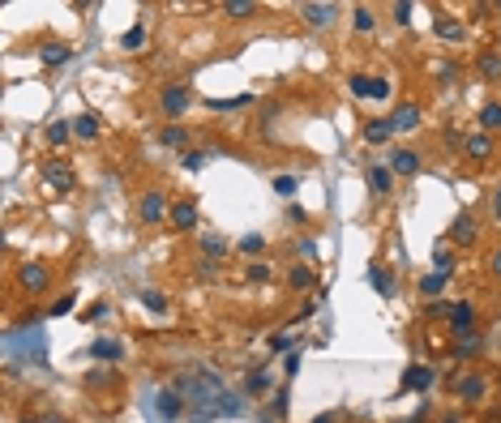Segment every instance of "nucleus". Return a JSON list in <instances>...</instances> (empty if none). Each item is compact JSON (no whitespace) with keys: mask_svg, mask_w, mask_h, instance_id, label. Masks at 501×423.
<instances>
[{"mask_svg":"<svg viewBox=\"0 0 501 423\" xmlns=\"http://www.w3.org/2000/svg\"><path fill=\"white\" fill-rule=\"evenodd\" d=\"M442 291H446V278H442V274H425V278H420V295H429V300H437Z\"/></svg>","mask_w":501,"mask_h":423,"instance_id":"72a5a7b5","label":"nucleus"},{"mask_svg":"<svg viewBox=\"0 0 501 423\" xmlns=\"http://www.w3.org/2000/svg\"><path fill=\"white\" fill-rule=\"evenodd\" d=\"M433 274H442V278H450V274H455V253H450L446 244H437V248H433Z\"/></svg>","mask_w":501,"mask_h":423,"instance_id":"c85d7f7f","label":"nucleus"},{"mask_svg":"<svg viewBox=\"0 0 501 423\" xmlns=\"http://www.w3.org/2000/svg\"><path fill=\"white\" fill-rule=\"evenodd\" d=\"M244 389H249L253 398H262V394L270 389V368H253V372H249V385H244Z\"/></svg>","mask_w":501,"mask_h":423,"instance_id":"c756f323","label":"nucleus"},{"mask_svg":"<svg viewBox=\"0 0 501 423\" xmlns=\"http://www.w3.org/2000/svg\"><path fill=\"white\" fill-rule=\"evenodd\" d=\"M270 188H274L279 197H296V188H300V184H296V175H274V180H270Z\"/></svg>","mask_w":501,"mask_h":423,"instance_id":"4c0bfd02","label":"nucleus"},{"mask_svg":"<svg viewBox=\"0 0 501 423\" xmlns=\"http://www.w3.org/2000/svg\"><path fill=\"white\" fill-rule=\"evenodd\" d=\"M244 278H249V282H270V265H266V261H253Z\"/></svg>","mask_w":501,"mask_h":423,"instance_id":"79ce46f5","label":"nucleus"},{"mask_svg":"<svg viewBox=\"0 0 501 423\" xmlns=\"http://www.w3.org/2000/svg\"><path fill=\"white\" fill-rule=\"evenodd\" d=\"M17 282H21V291H30V295H43V291L51 287V270H47L43 261H21V270H17Z\"/></svg>","mask_w":501,"mask_h":423,"instance_id":"39448f33","label":"nucleus"},{"mask_svg":"<svg viewBox=\"0 0 501 423\" xmlns=\"http://www.w3.org/2000/svg\"><path fill=\"white\" fill-rule=\"evenodd\" d=\"M485 133H493V128H501V103H485L480 107V120H476Z\"/></svg>","mask_w":501,"mask_h":423,"instance_id":"7c9ffc66","label":"nucleus"},{"mask_svg":"<svg viewBox=\"0 0 501 423\" xmlns=\"http://www.w3.org/2000/svg\"><path fill=\"white\" fill-rule=\"evenodd\" d=\"M399 423H429V419H425V411H416L412 419H399Z\"/></svg>","mask_w":501,"mask_h":423,"instance_id":"4d7b16f0","label":"nucleus"},{"mask_svg":"<svg viewBox=\"0 0 501 423\" xmlns=\"http://www.w3.org/2000/svg\"><path fill=\"white\" fill-rule=\"evenodd\" d=\"M433 368H425V364H412L407 372H403V389H416V394H425V389H433Z\"/></svg>","mask_w":501,"mask_h":423,"instance_id":"6ab92c4d","label":"nucleus"},{"mask_svg":"<svg viewBox=\"0 0 501 423\" xmlns=\"http://www.w3.org/2000/svg\"><path fill=\"white\" fill-rule=\"evenodd\" d=\"M287 287H292V291H313V287H317V278H313V270H309V265H292Z\"/></svg>","mask_w":501,"mask_h":423,"instance_id":"a878e982","label":"nucleus"},{"mask_svg":"<svg viewBox=\"0 0 501 423\" xmlns=\"http://www.w3.org/2000/svg\"><path fill=\"white\" fill-rule=\"evenodd\" d=\"M73 137H81V141H99V116H94V111H81V116L73 120Z\"/></svg>","mask_w":501,"mask_h":423,"instance_id":"5701e85b","label":"nucleus"},{"mask_svg":"<svg viewBox=\"0 0 501 423\" xmlns=\"http://www.w3.org/2000/svg\"><path fill=\"white\" fill-rule=\"evenodd\" d=\"M142 304H146L150 312H159V317L167 312V295H163V291H142Z\"/></svg>","mask_w":501,"mask_h":423,"instance_id":"58836bf2","label":"nucleus"},{"mask_svg":"<svg viewBox=\"0 0 501 423\" xmlns=\"http://www.w3.org/2000/svg\"><path fill=\"white\" fill-rule=\"evenodd\" d=\"M313 423H339V419H334V411H322V415H317Z\"/></svg>","mask_w":501,"mask_h":423,"instance_id":"6e6d98bb","label":"nucleus"},{"mask_svg":"<svg viewBox=\"0 0 501 423\" xmlns=\"http://www.w3.org/2000/svg\"><path fill=\"white\" fill-rule=\"evenodd\" d=\"M480 351H485V338H480V330H476V334L459 338V347H455V360H476Z\"/></svg>","mask_w":501,"mask_h":423,"instance_id":"bb28decb","label":"nucleus"},{"mask_svg":"<svg viewBox=\"0 0 501 423\" xmlns=\"http://www.w3.org/2000/svg\"><path fill=\"white\" fill-rule=\"evenodd\" d=\"M167 214H172V205H167V197H163L159 188H146V193L137 197V223H146V227H159Z\"/></svg>","mask_w":501,"mask_h":423,"instance_id":"7ed1b4c3","label":"nucleus"},{"mask_svg":"<svg viewBox=\"0 0 501 423\" xmlns=\"http://www.w3.org/2000/svg\"><path fill=\"white\" fill-rule=\"evenodd\" d=\"M296 253H300V257H317V244H313V240H300Z\"/></svg>","mask_w":501,"mask_h":423,"instance_id":"de8ad7c7","label":"nucleus"},{"mask_svg":"<svg viewBox=\"0 0 501 423\" xmlns=\"http://www.w3.org/2000/svg\"><path fill=\"white\" fill-rule=\"evenodd\" d=\"M167 218H172L176 231H193V227L202 223V210H197L193 197H180V201H172V214H167Z\"/></svg>","mask_w":501,"mask_h":423,"instance_id":"9d476101","label":"nucleus"},{"mask_svg":"<svg viewBox=\"0 0 501 423\" xmlns=\"http://www.w3.org/2000/svg\"><path fill=\"white\" fill-rule=\"evenodd\" d=\"M189 103H193V94H189V86H163V94H159V107L176 120V116H184L189 111Z\"/></svg>","mask_w":501,"mask_h":423,"instance_id":"9b49d317","label":"nucleus"},{"mask_svg":"<svg viewBox=\"0 0 501 423\" xmlns=\"http://www.w3.org/2000/svg\"><path fill=\"white\" fill-rule=\"evenodd\" d=\"M202 253H206L210 261H223V257H227V240L214 235V231H206V235H202Z\"/></svg>","mask_w":501,"mask_h":423,"instance_id":"cd10ccee","label":"nucleus"},{"mask_svg":"<svg viewBox=\"0 0 501 423\" xmlns=\"http://www.w3.org/2000/svg\"><path fill=\"white\" fill-rule=\"evenodd\" d=\"M300 360H304L300 351H287V360H283V377H296V372H300Z\"/></svg>","mask_w":501,"mask_h":423,"instance_id":"c03bdc74","label":"nucleus"},{"mask_svg":"<svg viewBox=\"0 0 501 423\" xmlns=\"http://www.w3.org/2000/svg\"><path fill=\"white\" fill-rule=\"evenodd\" d=\"M90 355H94V360H103V364H116V360H124V347H120L116 338H94Z\"/></svg>","mask_w":501,"mask_h":423,"instance_id":"412c9836","label":"nucleus"},{"mask_svg":"<svg viewBox=\"0 0 501 423\" xmlns=\"http://www.w3.org/2000/svg\"><path fill=\"white\" fill-rule=\"evenodd\" d=\"M249 103H253V94H236V98H214L210 107L214 111H236V107H249Z\"/></svg>","mask_w":501,"mask_h":423,"instance_id":"e433bc0d","label":"nucleus"},{"mask_svg":"<svg viewBox=\"0 0 501 423\" xmlns=\"http://www.w3.org/2000/svg\"><path fill=\"white\" fill-rule=\"evenodd\" d=\"M180 167H184V171H202V167H206V154H202V150H184Z\"/></svg>","mask_w":501,"mask_h":423,"instance_id":"a19ab883","label":"nucleus"},{"mask_svg":"<svg viewBox=\"0 0 501 423\" xmlns=\"http://www.w3.org/2000/svg\"><path fill=\"white\" fill-rule=\"evenodd\" d=\"M390 137H395L390 116H382V120H369V124H364V141H369V146H386Z\"/></svg>","mask_w":501,"mask_h":423,"instance_id":"aec40b11","label":"nucleus"},{"mask_svg":"<svg viewBox=\"0 0 501 423\" xmlns=\"http://www.w3.org/2000/svg\"><path fill=\"white\" fill-rule=\"evenodd\" d=\"M300 17H304L313 30H326V26L339 17V4H300Z\"/></svg>","mask_w":501,"mask_h":423,"instance_id":"dca6fc26","label":"nucleus"},{"mask_svg":"<svg viewBox=\"0 0 501 423\" xmlns=\"http://www.w3.org/2000/svg\"><path fill=\"white\" fill-rule=\"evenodd\" d=\"M493 223H501V188H497V197H493Z\"/></svg>","mask_w":501,"mask_h":423,"instance_id":"5fc2aeb1","label":"nucleus"},{"mask_svg":"<svg viewBox=\"0 0 501 423\" xmlns=\"http://www.w3.org/2000/svg\"><path fill=\"white\" fill-rule=\"evenodd\" d=\"M493 150H497V146H493V137H489V133H472V137L463 141V154H467L472 163H489V158H493Z\"/></svg>","mask_w":501,"mask_h":423,"instance_id":"f3484780","label":"nucleus"},{"mask_svg":"<svg viewBox=\"0 0 501 423\" xmlns=\"http://www.w3.org/2000/svg\"><path fill=\"white\" fill-rule=\"evenodd\" d=\"M476 68H480L485 77H501V51H480Z\"/></svg>","mask_w":501,"mask_h":423,"instance_id":"473e14b6","label":"nucleus"},{"mask_svg":"<svg viewBox=\"0 0 501 423\" xmlns=\"http://www.w3.org/2000/svg\"><path fill=\"white\" fill-rule=\"evenodd\" d=\"M262 423H270V419H262Z\"/></svg>","mask_w":501,"mask_h":423,"instance_id":"680f3d73","label":"nucleus"},{"mask_svg":"<svg viewBox=\"0 0 501 423\" xmlns=\"http://www.w3.org/2000/svg\"><path fill=\"white\" fill-rule=\"evenodd\" d=\"M73 308H77V291H64V295L47 308V317H64V312H73Z\"/></svg>","mask_w":501,"mask_h":423,"instance_id":"c9c22d12","label":"nucleus"},{"mask_svg":"<svg viewBox=\"0 0 501 423\" xmlns=\"http://www.w3.org/2000/svg\"><path fill=\"white\" fill-rule=\"evenodd\" d=\"M390 13H395V21H399V26H412V4H403V0H399Z\"/></svg>","mask_w":501,"mask_h":423,"instance_id":"a18cd8bd","label":"nucleus"},{"mask_svg":"<svg viewBox=\"0 0 501 423\" xmlns=\"http://www.w3.org/2000/svg\"><path fill=\"white\" fill-rule=\"evenodd\" d=\"M197 423H214V419H197Z\"/></svg>","mask_w":501,"mask_h":423,"instance_id":"bf43d9fd","label":"nucleus"},{"mask_svg":"<svg viewBox=\"0 0 501 423\" xmlns=\"http://www.w3.org/2000/svg\"><path fill=\"white\" fill-rule=\"evenodd\" d=\"M159 146H163V150H184V146H189V133H184L180 124H163V128H159Z\"/></svg>","mask_w":501,"mask_h":423,"instance_id":"b1692460","label":"nucleus"},{"mask_svg":"<svg viewBox=\"0 0 501 423\" xmlns=\"http://www.w3.org/2000/svg\"><path fill=\"white\" fill-rule=\"evenodd\" d=\"M240 411H244V402H240L236 394H223L219 407H214V415H240Z\"/></svg>","mask_w":501,"mask_h":423,"instance_id":"ea45409f","label":"nucleus"},{"mask_svg":"<svg viewBox=\"0 0 501 423\" xmlns=\"http://www.w3.org/2000/svg\"><path fill=\"white\" fill-rule=\"evenodd\" d=\"M497 13H501V4H497Z\"/></svg>","mask_w":501,"mask_h":423,"instance_id":"052dcab7","label":"nucleus"},{"mask_svg":"<svg viewBox=\"0 0 501 423\" xmlns=\"http://www.w3.org/2000/svg\"><path fill=\"white\" fill-rule=\"evenodd\" d=\"M287 218H292V223H309V214H304L300 205H292V210H287Z\"/></svg>","mask_w":501,"mask_h":423,"instance_id":"603ef678","label":"nucleus"},{"mask_svg":"<svg viewBox=\"0 0 501 423\" xmlns=\"http://www.w3.org/2000/svg\"><path fill=\"white\" fill-rule=\"evenodd\" d=\"M99 317H107V304H94V308L86 312V321H99Z\"/></svg>","mask_w":501,"mask_h":423,"instance_id":"864d4df0","label":"nucleus"},{"mask_svg":"<svg viewBox=\"0 0 501 423\" xmlns=\"http://www.w3.org/2000/svg\"><path fill=\"white\" fill-rule=\"evenodd\" d=\"M292 347V338L287 334H279V338H270V351H287Z\"/></svg>","mask_w":501,"mask_h":423,"instance_id":"8fccbe9b","label":"nucleus"},{"mask_svg":"<svg viewBox=\"0 0 501 423\" xmlns=\"http://www.w3.org/2000/svg\"><path fill=\"white\" fill-rule=\"evenodd\" d=\"M442 423H463V419H459V415H446V419H442Z\"/></svg>","mask_w":501,"mask_h":423,"instance_id":"13d9d810","label":"nucleus"},{"mask_svg":"<svg viewBox=\"0 0 501 423\" xmlns=\"http://www.w3.org/2000/svg\"><path fill=\"white\" fill-rule=\"evenodd\" d=\"M347 90H352V98H360V103H386L390 98V81L386 77H373V73H352L347 77Z\"/></svg>","mask_w":501,"mask_h":423,"instance_id":"f257e3e1","label":"nucleus"},{"mask_svg":"<svg viewBox=\"0 0 501 423\" xmlns=\"http://www.w3.org/2000/svg\"><path fill=\"white\" fill-rule=\"evenodd\" d=\"M446 325H450V334H455V338H467V334H476V304H472V300H459V304H450V317H446Z\"/></svg>","mask_w":501,"mask_h":423,"instance_id":"423d86ee","label":"nucleus"},{"mask_svg":"<svg viewBox=\"0 0 501 423\" xmlns=\"http://www.w3.org/2000/svg\"><path fill=\"white\" fill-rule=\"evenodd\" d=\"M154 411L163 415V419L172 423V419H180L184 415V394L172 385V389H159V398H154Z\"/></svg>","mask_w":501,"mask_h":423,"instance_id":"ddd939ff","label":"nucleus"},{"mask_svg":"<svg viewBox=\"0 0 501 423\" xmlns=\"http://www.w3.org/2000/svg\"><path fill=\"white\" fill-rule=\"evenodd\" d=\"M485 394H489V381H485V377H476V372H467V377H459V381H455V398H459L463 407L485 402Z\"/></svg>","mask_w":501,"mask_h":423,"instance_id":"0eeeda50","label":"nucleus"},{"mask_svg":"<svg viewBox=\"0 0 501 423\" xmlns=\"http://www.w3.org/2000/svg\"><path fill=\"white\" fill-rule=\"evenodd\" d=\"M262 248H266V240H262V235H244V240H240V253H249V257H253V253H262Z\"/></svg>","mask_w":501,"mask_h":423,"instance_id":"37998d69","label":"nucleus"},{"mask_svg":"<svg viewBox=\"0 0 501 423\" xmlns=\"http://www.w3.org/2000/svg\"><path fill=\"white\" fill-rule=\"evenodd\" d=\"M420 116H425L420 103H399V107L390 111V124H395V133H412V128L420 124Z\"/></svg>","mask_w":501,"mask_h":423,"instance_id":"4468645a","label":"nucleus"},{"mask_svg":"<svg viewBox=\"0 0 501 423\" xmlns=\"http://www.w3.org/2000/svg\"><path fill=\"white\" fill-rule=\"evenodd\" d=\"M274 415H287V389L274 394Z\"/></svg>","mask_w":501,"mask_h":423,"instance_id":"09e8293b","label":"nucleus"},{"mask_svg":"<svg viewBox=\"0 0 501 423\" xmlns=\"http://www.w3.org/2000/svg\"><path fill=\"white\" fill-rule=\"evenodd\" d=\"M43 137H47V146H51V150H60V146H64V141L73 137V124H69V120H51Z\"/></svg>","mask_w":501,"mask_h":423,"instance_id":"393cba45","label":"nucleus"},{"mask_svg":"<svg viewBox=\"0 0 501 423\" xmlns=\"http://www.w3.org/2000/svg\"><path fill=\"white\" fill-rule=\"evenodd\" d=\"M73 60V47L64 43V39H47V43H39V64L43 68H64Z\"/></svg>","mask_w":501,"mask_h":423,"instance_id":"6e6552de","label":"nucleus"},{"mask_svg":"<svg viewBox=\"0 0 501 423\" xmlns=\"http://www.w3.org/2000/svg\"><path fill=\"white\" fill-rule=\"evenodd\" d=\"M433 34H437V39H446V43H463V39H467L463 21H459V17H450V13H437V21H433Z\"/></svg>","mask_w":501,"mask_h":423,"instance_id":"a211bd4d","label":"nucleus"},{"mask_svg":"<svg viewBox=\"0 0 501 423\" xmlns=\"http://www.w3.org/2000/svg\"><path fill=\"white\" fill-rule=\"evenodd\" d=\"M364 184H369L373 197H390V193H395V171H390L386 163H373V167L364 171Z\"/></svg>","mask_w":501,"mask_h":423,"instance_id":"f8f14e48","label":"nucleus"},{"mask_svg":"<svg viewBox=\"0 0 501 423\" xmlns=\"http://www.w3.org/2000/svg\"><path fill=\"white\" fill-rule=\"evenodd\" d=\"M352 30H356V34H373V30H377V13H373L369 4H356V9H352Z\"/></svg>","mask_w":501,"mask_h":423,"instance_id":"4be33fe9","label":"nucleus"},{"mask_svg":"<svg viewBox=\"0 0 501 423\" xmlns=\"http://www.w3.org/2000/svg\"><path fill=\"white\" fill-rule=\"evenodd\" d=\"M43 184H47L51 193H73V188H77V175H73V167H69L60 154H51V158L43 163Z\"/></svg>","mask_w":501,"mask_h":423,"instance_id":"f03ea898","label":"nucleus"},{"mask_svg":"<svg viewBox=\"0 0 501 423\" xmlns=\"http://www.w3.org/2000/svg\"><path fill=\"white\" fill-rule=\"evenodd\" d=\"M476 240H480V223H476V214H472V210H459L455 223H450V244H459V248H476Z\"/></svg>","mask_w":501,"mask_h":423,"instance_id":"20e7f679","label":"nucleus"},{"mask_svg":"<svg viewBox=\"0 0 501 423\" xmlns=\"http://www.w3.org/2000/svg\"><path fill=\"white\" fill-rule=\"evenodd\" d=\"M455 77H459V64H455V60H446V64H442V81H455Z\"/></svg>","mask_w":501,"mask_h":423,"instance_id":"49530a36","label":"nucleus"},{"mask_svg":"<svg viewBox=\"0 0 501 423\" xmlns=\"http://www.w3.org/2000/svg\"><path fill=\"white\" fill-rule=\"evenodd\" d=\"M223 13H227V17H236V21H244V17H253V13H257V4H253V0H227V4H223Z\"/></svg>","mask_w":501,"mask_h":423,"instance_id":"2f4dec72","label":"nucleus"},{"mask_svg":"<svg viewBox=\"0 0 501 423\" xmlns=\"http://www.w3.org/2000/svg\"><path fill=\"white\" fill-rule=\"evenodd\" d=\"M386 167H390L395 175H407V180H412V175L420 171V150H412V146H395L390 158H386Z\"/></svg>","mask_w":501,"mask_h":423,"instance_id":"1a4fd4ad","label":"nucleus"},{"mask_svg":"<svg viewBox=\"0 0 501 423\" xmlns=\"http://www.w3.org/2000/svg\"><path fill=\"white\" fill-rule=\"evenodd\" d=\"M142 43H146V26H133V30L120 34V47H124V51H137Z\"/></svg>","mask_w":501,"mask_h":423,"instance_id":"f704fd0d","label":"nucleus"},{"mask_svg":"<svg viewBox=\"0 0 501 423\" xmlns=\"http://www.w3.org/2000/svg\"><path fill=\"white\" fill-rule=\"evenodd\" d=\"M489 270H493V278H501V244L493 248V261H489Z\"/></svg>","mask_w":501,"mask_h":423,"instance_id":"3c124183","label":"nucleus"},{"mask_svg":"<svg viewBox=\"0 0 501 423\" xmlns=\"http://www.w3.org/2000/svg\"><path fill=\"white\" fill-rule=\"evenodd\" d=\"M364 278H369V287H373L382 300H395V274H390L382 261H373V265L364 270Z\"/></svg>","mask_w":501,"mask_h":423,"instance_id":"2eb2a0df","label":"nucleus"}]
</instances>
